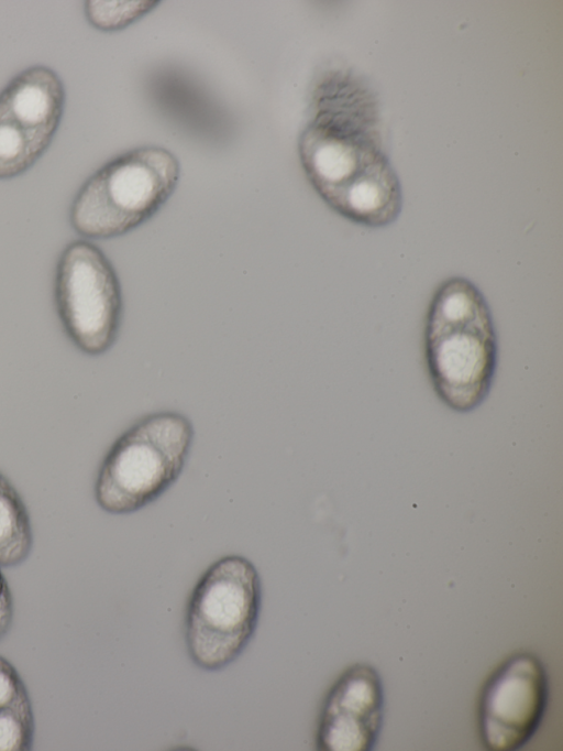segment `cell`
Segmentation results:
<instances>
[{
    "label": "cell",
    "instance_id": "cell-10",
    "mask_svg": "<svg viewBox=\"0 0 563 751\" xmlns=\"http://www.w3.org/2000/svg\"><path fill=\"white\" fill-rule=\"evenodd\" d=\"M35 716L27 687L13 664L0 655V751H31Z\"/></svg>",
    "mask_w": 563,
    "mask_h": 751
},
{
    "label": "cell",
    "instance_id": "cell-13",
    "mask_svg": "<svg viewBox=\"0 0 563 751\" xmlns=\"http://www.w3.org/2000/svg\"><path fill=\"white\" fill-rule=\"evenodd\" d=\"M13 612L14 608L11 589L0 566V640H2L11 629Z\"/></svg>",
    "mask_w": 563,
    "mask_h": 751
},
{
    "label": "cell",
    "instance_id": "cell-7",
    "mask_svg": "<svg viewBox=\"0 0 563 751\" xmlns=\"http://www.w3.org/2000/svg\"><path fill=\"white\" fill-rule=\"evenodd\" d=\"M66 94L51 67L30 66L0 91V179L25 173L45 153L62 122Z\"/></svg>",
    "mask_w": 563,
    "mask_h": 751
},
{
    "label": "cell",
    "instance_id": "cell-8",
    "mask_svg": "<svg viewBox=\"0 0 563 751\" xmlns=\"http://www.w3.org/2000/svg\"><path fill=\"white\" fill-rule=\"evenodd\" d=\"M549 697L548 675L533 654L506 661L489 678L478 711L479 734L490 751H516L537 732Z\"/></svg>",
    "mask_w": 563,
    "mask_h": 751
},
{
    "label": "cell",
    "instance_id": "cell-5",
    "mask_svg": "<svg viewBox=\"0 0 563 751\" xmlns=\"http://www.w3.org/2000/svg\"><path fill=\"white\" fill-rule=\"evenodd\" d=\"M262 585L254 564L238 554L213 562L195 585L185 614L191 661L219 671L245 650L257 628Z\"/></svg>",
    "mask_w": 563,
    "mask_h": 751
},
{
    "label": "cell",
    "instance_id": "cell-2",
    "mask_svg": "<svg viewBox=\"0 0 563 751\" xmlns=\"http://www.w3.org/2000/svg\"><path fill=\"white\" fill-rule=\"evenodd\" d=\"M424 359L441 402L470 413L487 399L498 362V342L490 307L467 277L453 275L434 291L423 331Z\"/></svg>",
    "mask_w": 563,
    "mask_h": 751
},
{
    "label": "cell",
    "instance_id": "cell-3",
    "mask_svg": "<svg viewBox=\"0 0 563 751\" xmlns=\"http://www.w3.org/2000/svg\"><path fill=\"white\" fill-rule=\"evenodd\" d=\"M179 178L180 163L169 150L157 145L132 149L85 181L70 205L69 222L86 239L123 236L158 213Z\"/></svg>",
    "mask_w": 563,
    "mask_h": 751
},
{
    "label": "cell",
    "instance_id": "cell-9",
    "mask_svg": "<svg viewBox=\"0 0 563 751\" xmlns=\"http://www.w3.org/2000/svg\"><path fill=\"white\" fill-rule=\"evenodd\" d=\"M383 682L371 665L346 670L322 704L316 732L320 751H371L384 721Z\"/></svg>",
    "mask_w": 563,
    "mask_h": 751
},
{
    "label": "cell",
    "instance_id": "cell-1",
    "mask_svg": "<svg viewBox=\"0 0 563 751\" xmlns=\"http://www.w3.org/2000/svg\"><path fill=\"white\" fill-rule=\"evenodd\" d=\"M355 119L320 111L299 139L300 162L332 210L361 226L386 227L401 213V185L371 127Z\"/></svg>",
    "mask_w": 563,
    "mask_h": 751
},
{
    "label": "cell",
    "instance_id": "cell-6",
    "mask_svg": "<svg viewBox=\"0 0 563 751\" xmlns=\"http://www.w3.org/2000/svg\"><path fill=\"white\" fill-rule=\"evenodd\" d=\"M54 300L64 331L78 350L95 357L112 348L122 322V291L115 269L97 244L78 239L64 248Z\"/></svg>",
    "mask_w": 563,
    "mask_h": 751
},
{
    "label": "cell",
    "instance_id": "cell-11",
    "mask_svg": "<svg viewBox=\"0 0 563 751\" xmlns=\"http://www.w3.org/2000/svg\"><path fill=\"white\" fill-rule=\"evenodd\" d=\"M33 547L30 515L20 493L0 471V566L15 567Z\"/></svg>",
    "mask_w": 563,
    "mask_h": 751
},
{
    "label": "cell",
    "instance_id": "cell-4",
    "mask_svg": "<svg viewBox=\"0 0 563 751\" xmlns=\"http://www.w3.org/2000/svg\"><path fill=\"white\" fill-rule=\"evenodd\" d=\"M191 421L176 411L142 416L111 445L97 472L95 500L111 514L156 501L180 477L194 443Z\"/></svg>",
    "mask_w": 563,
    "mask_h": 751
},
{
    "label": "cell",
    "instance_id": "cell-12",
    "mask_svg": "<svg viewBox=\"0 0 563 751\" xmlns=\"http://www.w3.org/2000/svg\"><path fill=\"white\" fill-rule=\"evenodd\" d=\"M156 2L136 1H86L84 11L87 21L104 32L117 31L147 13Z\"/></svg>",
    "mask_w": 563,
    "mask_h": 751
}]
</instances>
